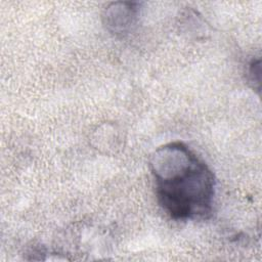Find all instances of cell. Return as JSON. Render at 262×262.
I'll return each instance as SVG.
<instances>
[{
	"mask_svg": "<svg viewBox=\"0 0 262 262\" xmlns=\"http://www.w3.org/2000/svg\"><path fill=\"white\" fill-rule=\"evenodd\" d=\"M157 201L176 221L206 220L211 217L216 180L210 167L185 143L173 141L150 156Z\"/></svg>",
	"mask_w": 262,
	"mask_h": 262,
	"instance_id": "1",
	"label": "cell"
},
{
	"mask_svg": "<svg viewBox=\"0 0 262 262\" xmlns=\"http://www.w3.org/2000/svg\"><path fill=\"white\" fill-rule=\"evenodd\" d=\"M138 2H114L103 11L102 21L105 29L115 35L129 33L137 23Z\"/></svg>",
	"mask_w": 262,
	"mask_h": 262,
	"instance_id": "2",
	"label": "cell"
},
{
	"mask_svg": "<svg viewBox=\"0 0 262 262\" xmlns=\"http://www.w3.org/2000/svg\"><path fill=\"white\" fill-rule=\"evenodd\" d=\"M248 76L249 81L252 84L253 88H255V83L257 84V88L259 89L260 86V59L252 60L249 64L248 69Z\"/></svg>",
	"mask_w": 262,
	"mask_h": 262,
	"instance_id": "3",
	"label": "cell"
}]
</instances>
